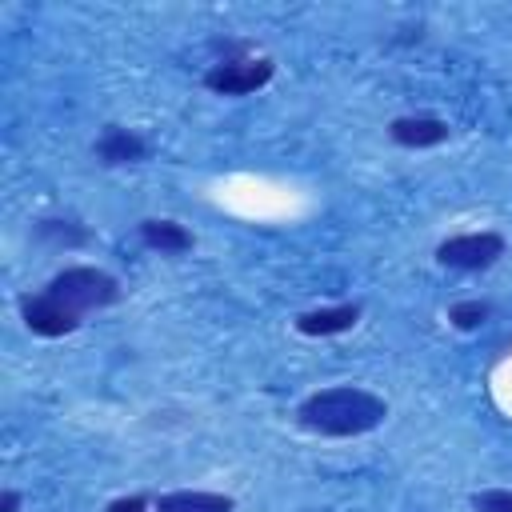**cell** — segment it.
Wrapping results in <instances>:
<instances>
[{"instance_id":"52a82bcc","label":"cell","mask_w":512,"mask_h":512,"mask_svg":"<svg viewBox=\"0 0 512 512\" xmlns=\"http://www.w3.org/2000/svg\"><path fill=\"white\" fill-rule=\"evenodd\" d=\"M388 136H392V144L420 152V148L444 144V140L452 136V128H448V120H440V116H396V120L388 124Z\"/></svg>"},{"instance_id":"30bf717a","label":"cell","mask_w":512,"mask_h":512,"mask_svg":"<svg viewBox=\"0 0 512 512\" xmlns=\"http://www.w3.org/2000/svg\"><path fill=\"white\" fill-rule=\"evenodd\" d=\"M152 512H236V500L204 488H172L152 500Z\"/></svg>"},{"instance_id":"277c9868","label":"cell","mask_w":512,"mask_h":512,"mask_svg":"<svg viewBox=\"0 0 512 512\" xmlns=\"http://www.w3.org/2000/svg\"><path fill=\"white\" fill-rule=\"evenodd\" d=\"M276 76L272 56H224L204 72V88L216 96H248L260 92L268 80Z\"/></svg>"},{"instance_id":"6da1fadb","label":"cell","mask_w":512,"mask_h":512,"mask_svg":"<svg viewBox=\"0 0 512 512\" xmlns=\"http://www.w3.org/2000/svg\"><path fill=\"white\" fill-rule=\"evenodd\" d=\"M388 416L384 396H376L372 388L360 384H332V388H316L300 400L296 420L300 428L316 432V436H364L372 428H380Z\"/></svg>"},{"instance_id":"5bb4252c","label":"cell","mask_w":512,"mask_h":512,"mask_svg":"<svg viewBox=\"0 0 512 512\" xmlns=\"http://www.w3.org/2000/svg\"><path fill=\"white\" fill-rule=\"evenodd\" d=\"M104 512H152V500L140 496V492H132V496H116V500H108Z\"/></svg>"},{"instance_id":"5b68a950","label":"cell","mask_w":512,"mask_h":512,"mask_svg":"<svg viewBox=\"0 0 512 512\" xmlns=\"http://www.w3.org/2000/svg\"><path fill=\"white\" fill-rule=\"evenodd\" d=\"M20 320L32 336H44V340H56V336H72L84 316H76L68 304H60L52 292H24L20 296Z\"/></svg>"},{"instance_id":"8fae6325","label":"cell","mask_w":512,"mask_h":512,"mask_svg":"<svg viewBox=\"0 0 512 512\" xmlns=\"http://www.w3.org/2000/svg\"><path fill=\"white\" fill-rule=\"evenodd\" d=\"M32 232H36V240H48L56 248H84L92 240V232L76 220H36Z\"/></svg>"},{"instance_id":"9c48e42d","label":"cell","mask_w":512,"mask_h":512,"mask_svg":"<svg viewBox=\"0 0 512 512\" xmlns=\"http://www.w3.org/2000/svg\"><path fill=\"white\" fill-rule=\"evenodd\" d=\"M292 324H296L300 336H340V332H352V328L360 324V304L312 308V312H300Z\"/></svg>"},{"instance_id":"9a60e30c","label":"cell","mask_w":512,"mask_h":512,"mask_svg":"<svg viewBox=\"0 0 512 512\" xmlns=\"http://www.w3.org/2000/svg\"><path fill=\"white\" fill-rule=\"evenodd\" d=\"M20 504H24V496L16 488H4L0 492V512H20Z\"/></svg>"},{"instance_id":"7c38bea8","label":"cell","mask_w":512,"mask_h":512,"mask_svg":"<svg viewBox=\"0 0 512 512\" xmlns=\"http://www.w3.org/2000/svg\"><path fill=\"white\" fill-rule=\"evenodd\" d=\"M488 316H492V304L488 300H456L448 308V324L456 332H480L488 324Z\"/></svg>"},{"instance_id":"7a4b0ae2","label":"cell","mask_w":512,"mask_h":512,"mask_svg":"<svg viewBox=\"0 0 512 512\" xmlns=\"http://www.w3.org/2000/svg\"><path fill=\"white\" fill-rule=\"evenodd\" d=\"M44 292H52L76 316H88V312L112 308L120 300V280L104 268H92V264H68L44 284Z\"/></svg>"},{"instance_id":"3957f363","label":"cell","mask_w":512,"mask_h":512,"mask_svg":"<svg viewBox=\"0 0 512 512\" xmlns=\"http://www.w3.org/2000/svg\"><path fill=\"white\" fill-rule=\"evenodd\" d=\"M504 252H508V240L500 232H492V228H484V232H456V236L436 244V264L452 268V272H484Z\"/></svg>"},{"instance_id":"4fadbf2b","label":"cell","mask_w":512,"mask_h":512,"mask_svg":"<svg viewBox=\"0 0 512 512\" xmlns=\"http://www.w3.org/2000/svg\"><path fill=\"white\" fill-rule=\"evenodd\" d=\"M472 512H512V488H484L472 496Z\"/></svg>"},{"instance_id":"8992f818","label":"cell","mask_w":512,"mask_h":512,"mask_svg":"<svg viewBox=\"0 0 512 512\" xmlns=\"http://www.w3.org/2000/svg\"><path fill=\"white\" fill-rule=\"evenodd\" d=\"M96 160L104 168H120V164H140L148 160V140L132 128H120V124H108L100 136H96Z\"/></svg>"},{"instance_id":"ba28073f","label":"cell","mask_w":512,"mask_h":512,"mask_svg":"<svg viewBox=\"0 0 512 512\" xmlns=\"http://www.w3.org/2000/svg\"><path fill=\"white\" fill-rule=\"evenodd\" d=\"M140 244L144 248H152V252H160V256H184V252H192V232L180 224V220H168V216H148V220H140Z\"/></svg>"}]
</instances>
